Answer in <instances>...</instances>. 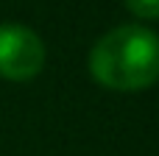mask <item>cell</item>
<instances>
[{
	"mask_svg": "<svg viewBox=\"0 0 159 156\" xmlns=\"http://www.w3.org/2000/svg\"><path fill=\"white\" fill-rule=\"evenodd\" d=\"M126 8L137 20H159V0H126Z\"/></svg>",
	"mask_w": 159,
	"mask_h": 156,
	"instance_id": "3957f363",
	"label": "cell"
},
{
	"mask_svg": "<svg viewBox=\"0 0 159 156\" xmlns=\"http://www.w3.org/2000/svg\"><path fill=\"white\" fill-rule=\"evenodd\" d=\"M48 50L36 31L20 22H0V78L31 81L45 70Z\"/></svg>",
	"mask_w": 159,
	"mask_h": 156,
	"instance_id": "7a4b0ae2",
	"label": "cell"
},
{
	"mask_svg": "<svg viewBox=\"0 0 159 156\" xmlns=\"http://www.w3.org/2000/svg\"><path fill=\"white\" fill-rule=\"evenodd\" d=\"M95 84L112 92H143L159 81V33L140 25H117L106 31L87 59Z\"/></svg>",
	"mask_w": 159,
	"mask_h": 156,
	"instance_id": "6da1fadb",
	"label": "cell"
}]
</instances>
